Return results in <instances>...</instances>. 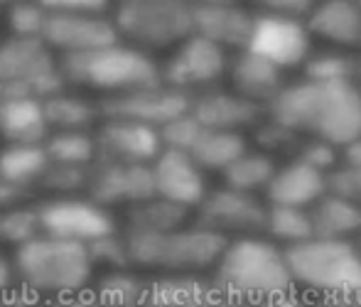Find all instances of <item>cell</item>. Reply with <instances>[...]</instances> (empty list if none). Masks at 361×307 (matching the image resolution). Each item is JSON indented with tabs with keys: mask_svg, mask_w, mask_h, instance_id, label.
Segmentation results:
<instances>
[{
	"mask_svg": "<svg viewBox=\"0 0 361 307\" xmlns=\"http://www.w3.org/2000/svg\"><path fill=\"white\" fill-rule=\"evenodd\" d=\"M266 116L300 138L347 148L359 138L361 86L357 81H286L268 101Z\"/></svg>",
	"mask_w": 361,
	"mask_h": 307,
	"instance_id": "6da1fadb",
	"label": "cell"
},
{
	"mask_svg": "<svg viewBox=\"0 0 361 307\" xmlns=\"http://www.w3.org/2000/svg\"><path fill=\"white\" fill-rule=\"evenodd\" d=\"M209 278L221 293L246 307L295 290L286 248L263 234L228 239L214 268L209 270Z\"/></svg>",
	"mask_w": 361,
	"mask_h": 307,
	"instance_id": "7a4b0ae2",
	"label": "cell"
},
{
	"mask_svg": "<svg viewBox=\"0 0 361 307\" xmlns=\"http://www.w3.org/2000/svg\"><path fill=\"white\" fill-rule=\"evenodd\" d=\"M10 263L15 283L27 288L39 300L86 293L96 273L84 243L64 241L49 234H39L32 241L18 246Z\"/></svg>",
	"mask_w": 361,
	"mask_h": 307,
	"instance_id": "3957f363",
	"label": "cell"
},
{
	"mask_svg": "<svg viewBox=\"0 0 361 307\" xmlns=\"http://www.w3.org/2000/svg\"><path fill=\"white\" fill-rule=\"evenodd\" d=\"M59 64L67 86L84 94L94 91L101 99L162 84L160 61L121 40L84 54L59 57Z\"/></svg>",
	"mask_w": 361,
	"mask_h": 307,
	"instance_id": "277c9868",
	"label": "cell"
},
{
	"mask_svg": "<svg viewBox=\"0 0 361 307\" xmlns=\"http://www.w3.org/2000/svg\"><path fill=\"white\" fill-rule=\"evenodd\" d=\"M130 268L165 273H209L228 239L190 222L172 231L123 229Z\"/></svg>",
	"mask_w": 361,
	"mask_h": 307,
	"instance_id": "5b68a950",
	"label": "cell"
},
{
	"mask_svg": "<svg viewBox=\"0 0 361 307\" xmlns=\"http://www.w3.org/2000/svg\"><path fill=\"white\" fill-rule=\"evenodd\" d=\"M295 288L319 295L361 293V251L349 239L312 236L286 248Z\"/></svg>",
	"mask_w": 361,
	"mask_h": 307,
	"instance_id": "8992f818",
	"label": "cell"
},
{
	"mask_svg": "<svg viewBox=\"0 0 361 307\" xmlns=\"http://www.w3.org/2000/svg\"><path fill=\"white\" fill-rule=\"evenodd\" d=\"M111 20L121 42L152 57L155 52L177 47L195 32L192 5L185 0H118Z\"/></svg>",
	"mask_w": 361,
	"mask_h": 307,
	"instance_id": "52a82bcc",
	"label": "cell"
},
{
	"mask_svg": "<svg viewBox=\"0 0 361 307\" xmlns=\"http://www.w3.org/2000/svg\"><path fill=\"white\" fill-rule=\"evenodd\" d=\"M67 86L59 57L44 40L8 37L0 40V99H39Z\"/></svg>",
	"mask_w": 361,
	"mask_h": 307,
	"instance_id": "ba28073f",
	"label": "cell"
},
{
	"mask_svg": "<svg viewBox=\"0 0 361 307\" xmlns=\"http://www.w3.org/2000/svg\"><path fill=\"white\" fill-rule=\"evenodd\" d=\"M228 59L231 54L226 49L192 32L177 47L170 49L167 59L160 64V79L170 89L195 96L200 91L214 89L219 81L226 79Z\"/></svg>",
	"mask_w": 361,
	"mask_h": 307,
	"instance_id": "9c48e42d",
	"label": "cell"
},
{
	"mask_svg": "<svg viewBox=\"0 0 361 307\" xmlns=\"http://www.w3.org/2000/svg\"><path fill=\"white\" fill-rule=\"evenodd\" d=\"M42 234L74 243H94L118 231V219L111 209L101 207L86 194L72 197H47L37 204Z\"/></svg>",
	"mask_w": 361,
	"mask_h": 307,
	"instance_id": "30bf717a",
	"label": "cell"
},
{
	"mask_svg": "<svg viewBox=\"0 0 361 307\" xmlns=\"http://www.w3.org/2000/svg\"><path fill=\"white\" fill-rule=\"evenodd\" d=\"M192 222L224 239L258 236L266 227V202L258 194H246L231 187H216L195 209Z\"/></svg>",
	"mask_w": 361,
	"mask_h": 307,
	"instance_id": "8fae6325",
	"label": "cell"
},
{
	"mask_svg": "<svg viewBox=\"0 0 361 307\" xmlns=\"http://www.w3.org/2000/svg\"><path fill=\"white\" fill-rule=\"evenodd\" d=\"M243 49L268 59L283 71L300 69L312 52V35L305 18L253 13L251 32Z\"/></svg>",
	"mask_w": 361,
	"mask_h": 307,
	"instance_id": "7c38bea8",
	"label": "cell"
},
{
	"mask_svg": "<svg viewBox=\"0 0 361 307\" xmlns=\"http://www.w3.org/2000/svg\"><path fill=\"white\" fill-rule=\"evenodd\" d=\"M86 197H91L101 207L111 209V212L116 207L128 209L138 202H145V199L155 197L150 165L99 157L89 170Z\"/></svg>",
	"mask_w": 361,
	"mask_h": 307,
	"instance_id": "4fadbf2b",
	"label": "cell"
},
{
	"mask_svg": "<svg viewBox=\"0 0 361 307\" xmlns=\"http://www.w3.org/2000/svg\"><path fill=\"white\" fill-rule=\"evenodd\" d=\"M190 101L192 96L182 94V91L170 89L165 84H155L147 86V89L99 99V114L101 119L133 121L160 131L165 123L187 114L190 111Z\"/></svg>",
	"mask_w": 361,
	"mask_h": 307,
	"instance_id": "5bb4252c",
	"label": "cell"
},
{
	"mask_svg": "<svg viewBox=\"0 0 361 307\" xmlns=\"http://www.w3.org/2000/svg\"><path fill=\"white\" fill-rule=\"evenodd\" d=\"M42 40L57 57H72L118 40L106 13H49Z\"/></svg>",
	"mask_w": 361,
	"mask_h": 307,
	"instance_id": "9a60e30c",
	"label": "cell"
},
{
	"mask_svg": "<svg viewBox=\"0 0 361 307\" xmlns=\"http://www.w3.org/2000/svg\"><path fill=\"white\" fill-rule=\"evenodd\" d=\"M152 184H155V197L167 199L182 209L195 212L200 202L209 192L207 172L192 160L187 152L162 148L157 157L150 162Z\"/></svg>",
	"mask_w": 361,
	"mask_h": 307,
	"instance_id": "2e32d148",
	"label": "cell"
},
{
	"mask_svg": "<svg viewBox=\"0 0 361 307\" xmlns=\"http://www.w3.org/2000/svg\"><path fill=\"white\" fill-rule=\"evenodd\" d=\"M190 114L212 131H233L246 133V136L266 119L263 106L243 99L233 89H221V86L192 96Z\"/></svg>",
	"mask_w": 361,
	"mask_h": 307,
	"instance_id": "e0dca14e",
	"label": "cell"
},
{
	"mask_svg": "<svg viewBox=\"0 0 361 307\" xmlns=\"http://www.w3.org/2000/svg\"><path fill=\"white\" fill-rule=\"evenodd\" d=\"M150 307H246L228 298L207 273H165L147 278Z\"/></svg>",
	"mask_w": 361,
	"mask_h": 307,
	"instance_id": "ac0fdd59",
	"label": "cell"
},
{
	"mask_svg": "<svg viewBox=\"0 0 361 307\" xmlns=\"http://www.w3.org/2000/svg\"><path fill=\"white\" fill-rule=\"evenodd\" d=\"M99 157L118 162H140L150 165L162 150L160 131L143 123L118 121V119H101L94 128Z\"/></svg>",
	"mask_w": 361,
	"mask_h": 307,
	"instance_id": "d6986e66",
	"label": "cell"
},
{
	"mask_svg": "<svg viewBox=\"0 0 361 307\" xmlns=\"http://www.w3.org/2000/svg\"><path fill=\"white\" fill-rule=\"evenodd\" d=\"M312 40H322L327 47L361 54V5L357 0H314L305 15Z\"/></svg>",
	"mask_w": 361,
	"mask_h": 307,
	"instance_id": "ffe728a7",
	"label": "cell"
},
{
	"mask_svg": "<svg viewBox=\"0 0 361 307\" xmlns=\"http://www.w3.org/2000/svg\"><path fill=\"white\" fill-rule=\"evenodd\" d=\"M263 194H266V204L310 209L327 194V175L298 157H290L286 165L276 167Z\"/></svg>",
	"mask_w": 361,
	"mask_h": 307,
	"instance_id": "44dd1931",
	"label": "cell"
},
{
	"mask_svg": "<svg viewBox=\"0 0 361 307\" xmlns=\"http://www.w3.org/2000/svg\"><path fill=\"white\" fill-rule=\"evenodd\" d=\"M253 10L243 3L212 5V8H192V30L209 42L219 44L228 54L246 47L251 32Z\"/></svg>",
	"mask_w": 361,
	"mask_h": 307,
	"instance_id": "7402d4cb",
	"label": "cell"
},
{
	"mask_svg": "<svg viewBox=\"0 0 361 307\" xmlns=\"http://www.w3.org/2000/svg\"><path fill=\"white\" fill-rule=\"evenodd\" d=\"M226 79L236 94L243 99L253 101V104L266 109L268 101L286 86V71L278 69L268 59L258 57V54L248 52V49H238L228 59Z\"/></svg>",
	"mask_w": 361,
	"mask_h": 307,
	"instance_id": "603a6c76",
	"label": "cell"
},
{
	"mask_svg": "<svg viewBox=\"0 0 361 307\" xmlns=\"http://www.w3.org/2000/svg\"><path fill=\"white\" fill-rule=\"evenodd\" d=\"M49 136L39 99H0V138L18 145H39Z\"/></svg>",
	"mask_w": 361,
	"mask_h": 307,
	"instance_id": "cb8c5ba5",
	"label": "cell"
},
{
	"mask_svg": "<svg viewBox=\"0 0 361 307\" xmlns=\"http://www.w3.org/2000/svg\"><path fill=\"white\" fill-rule=\"evenodd\" d=\"M49 133L52 131H94L101 121L99 101L89 99L84 91L64 86L62 91L42 101Z\"/></svg>",
	"mask_w": 361,
	"mask_h": 307,
	"instance_id": "d4e9b609",
	"label": "cell"
},
{
	"mask_svg": "<svg viewBox=\"0 0 361 307\" xmlns=\"http://www.w3.org/2000/svg\"><path fill=\"white\" fill-rule=\"evenodd\" d=\"M310 219H312V236L319 239L354 241L361 231V207L329 192L310 207Z\"/></svg>",
	"mask_w": 361,
	"mask_h": 307,
	"instance_id": "484cf974",
	"label": "cell"
},
{
	"mask_svg": "<svg viewBox=\"0 0 361 307\" xmlns=\"http://www.w3.org/2000/svg\"><path fill=\"white\" fill-rule=\"evenodd\" d=\"M49 167V157L44 145H18V143H5L0 148V180H5L13 187L35 189L42 180V175Z\"/></svg>",
	"mask_w": 361,
	"mask_h": 307,
	"instance_id": "4316f807",
	"label": "cell"
},
{
	"mask_svg": "<svg viewBox=\"0 0 361 307\" xmlns=\"http://www.w3.org/2000/svg\"><path fill=\"white\" fill-rule=\"evenodd\" d=\"M91 298L99 307H150L147 305V278L135 268L104 270L94 280Z\"/></svg>",
	"mask_w": 361,
	"mask_h": 307,
	"instance_id": "83f0119b",
	"label": "cell"
},
{
	"mask_svg": "<svg viewBox=\"0 0 361 307\" xmlns=\"http://www.w3.org/2000/svg\"><path fill=\"white\" fill-rule=\"evenodd\" d=\"M248 148H251V140H248L246 133L202 128L200 138L195 140L187 155L204 172H224Z\"/></svg>",
	"mask_w": 361,
	"mask_h": 307,
	"instance_id": "f1b7e54d",
	"label": "cell"
},
{
	"mask_svg": "<svg viewBox=\"0 0 361 307\" xmlns=\"http://www.w3.org/2000/svg\"><path fill=\"white\" fill-rule=\"evenodd\" d=\"M276 167H278V162L273 155L258 150V148H248L246 152H241V155L221 172L224 187L238 189V192H246V194H261V192H266Z\"/></svg>",
	"mask_w": 361,
	"mask_h": 307,
	"instance_id": "f546056e",
	"label": "cell"
},
{
	"mask_svg": "<svg viewBox=\"0 0 361 307\" xmlns=\"http://www.w3.org/2000/svg\"><path fill=\"white\" fill-rule=\"evenodd\" d=\"M190 222V209H182L160 197H150L126 209V229H135V231H172V229H180Z\"/></svg>",
	"mask_w": 361,
	"mask_h": 307,
	"instance_id": "4dcf8cb0",
	"label": "cell"
},
{
	"mask_svg": "<svg viewBox=\"0 0 361 307\" xmlns=\"http://www.w3.org/2000/svg\"><path fill=\"white\" fill-rule=\"evenodd\" d=\"M49 162L74 167H91L99 160L94 131H52L44 138Z\"/></svg>",
	"mask_w": 361,
	"mask_h": 307,
	"instance_id": "1f68e13d",
	"label": "cell"
},
{
	"mask_svg": "<svg viewBox=\"0 0 361 307\" xmlns=\"http://www.w3.org/2000/svg\"><path fill=\"white\" fill-rule=\"evenodd\" d=\"M263 236H268L271 241L283 246V248L312 239L310 209L266 204V227H263Z\"/></svg>",
	"mask_w": 361,
	"mask_h": 307,
	"instance_id": "d6a6232c",
	"label": "cell"
},
{
	"mask_svg": "<svg viewBox=\"0 0 361 307\" xmlns=\"http://www.w3.org/2000/svg\"><path fill=\"white\" fill-rule=\"evenodd\" d=\"M300 69H302L305 79L310 81H357L359 54L334 47L312 49Z\"/></svg>",
	"mask_w": 361,
	"mask_h": 307,
	"instance_id": "836d02e7",
	"label": "cell"
},
{
	"mask_svg": "<svg viewBox=\"0 0 361 307\" xmlns=\"http://www.w3.org/2000/svg\"><path fill=\"white\" fill-rule=\"evenodd\" d=\"M42 234V224H39L37 204L18 202L10 207L0 209V246L8 243L13 248L32 241Z\"/></svg>",
	"mask_w": 361,
	"mask_h": 307,
	"instance_id": "e575fe53",
	"label": "cell"
},
{
	"mask_svg": "<svg viewBox=\"0 0 361 307\" xmlns=\"http://www.w3.org/2000/svg\"><path fill=\"white\" fill-rule=\"evenodd\" d=\"M47 18L49 13L37 0H20V3L5 8V28H8V35H13V37L42 40Z\"/></svg>",
	"mask_w": 361,
	"mask_h": 307,
	"instance_id": "d590c367",
	"label": "cell"
},
{
	"mask_svg": "<svg viewBox=\"0 0 361 307\" xmlns=\"http://www.w3.org/2000/svg\"><path fill=\"white\" fill-rule=\"evenodd\" d=\"M91 167H74V165H57L49 162L47 172L42 175L37 187L44 189L49 197H72V194L86 192Z\"/></svg>",
	"mask_w": 361,
	"mask_h": 307,
	"instance_id": "8d00e7d4",
	"label": "cell"
},
{
	"mask_svg": "<svg viewBox=\"0 0 361 307\" xmlns=\"http://www.w3.org/2000/svg\"><path fill=\"white\" fill-rule=\"evenodd\" d=\"M248 140L256 143L258 150L273 155V152H295V148L300 145L302 138H300L298 133L290 131V128L281 126V123H276L266 116V119L251 131V138H248Z\"/></svg>",
	"mask_w": 361,
	"mask_h": 307,
	"instance_id": "74e56055",
	"label": "cell"
},
{
	"mask_svg": "<svg viewBox=\"0 0 361 307\" xmlns=\"http://www.w3.org/2000/svg\"><path fill=\"white\" fill-rule=\"evenodd\" d=\"M86 248H89V255H91V260H94V268H104V270L130 268L128 251H126V239L121 229L116 234H109V236L89 243Z\"/></svg>",
	"mask_w": 361,
	"mask_h": 307,
	"instance_id": "f35d334b",
	"label": "cell"
},
{
	"mask_svg": "<svg viewBox=\"0 0 361 307\" xmlns=\"http://www.w3.org/2000/svg\"><path fill=\"white\" fill-rule=\"evenodd\" d=\"M202 123L195 119V116L187 111V114L177 116L170 123L160 128V140L162 148H172V150H182V152H190V148L195 145V140L200 138L202 133Z\"/></svg>",
	"mask_w": 361,
	"mask_h": 307,
	"instance_id": "ab89813d",
	"label": "cell"
},
{
	"mask_svg": "<svg viewBox=\"0 0 361 307\" xmlns=\"http://www.w3.org/2000/svg\"><path fill=\"white\" fill-rule=\"evenodd\" d=\"M293 157L307 162L310 167L324 172V175H327L329 170H334V167L339 165V160H342L339 148L329 145V143H324V140H317V138H302L300 145L295 148Z\"/></svg>",
	"mask_w": 361,
	"mask_h": 307,
	"instance_id": "60d3db41",
	"label": "cell"
},
{
	"mask_svg": "<svg viewBox=\"0 0 361 307\" xmlns=\"http://www.w3.org/2000/svg\"><path fill=\"white\" fill-rule=\"evenodd\" d=\"M327 192L361 207V167L342 162L327 172Z\"/></svg>",
	"mask_w": 361,
	"mask_h": 307,
	"instance_id": "b9f144b4",
	"label": "cell"
},
{
	"mask_svg": "<svg viewBox=\"0 0 361 307\" xmlns=\"http://www.w3.org/2000/svg\"><path fill=\"white\" fill-rule=\"evenodd\" d=\"M314 0H248L253 13L268 15H290V18H305Z\"/></svg>",
	"mask_w": 361,
	"mask_h": 307,
	"instance_id": "7bdbcfd3",
	"label": "cell"
},
{
	"mask_svg": "<svg viewBox=\"0 0 361 307\" xmlns=\"http://www.w3.org/2000/svg\"><path fill=\"white\" fill-rule=\"evenodd\" d=\"M47 13H106L111 0H37Z\"/></svg>",
	"mask_w": 361,
	"mask_h": 307,
	"instance_id": "ee69618b",
	"label": "cell"
},
{
	"mask_svg": "<svg viewBox=\"0 0 361 307\" xmlns=\"http://www.w3.org/2000/svg\"><path fill=\"white\" fill-rule=\"evenodd\" d=\"M39 303L42 300L35 293H30L27 288H23L20 283H13L0 293V307H37Z\"/></svg>",
	"mask_w": 361,
	"mask_h": 307,
	"instance_id": "f6af8a7d",
	"label": "cell"
},
{
	"mask_svg": "<svg viewBox=\"0 0 361 307\" xmlns=\"http://www.w3.org/2000/svg\"><path fill=\"white\" fill-rule=\"evenodd\" d=\"M307 307H361V293L319 295V298L310 300Z\"/></svg>",
	"mask_w": 361,
	"mask_h": 307,
	"instance_id": "bcb514c9",
	"label": "cell"
},
{
	"mask_svg": "<svg viewBox=\"0 0 361 307\" xmlns=\"http://www.w3.org/2000/svg\"><path fill=\"white\" fill-rule=\"evenodd\" d=\"M37 307H99V305L91 298V293H79V295H64V298L42 300Z\"/></svg>",
	"mask_w": 361,
	"mask_h": 307,
	"instance_id": "7dc6e473",
	"label": "cell"
},
{
	"mask_svg": "<svg viewBox=\"0 0 361 307\" xmlns=\"http://www.w3.org/2000/svg\"><path fill=\"white\" fill-rule=\"evenodd\" d=\"M25 199V192L18 187H13V184H8L5 180H0V209L10 207V204H18Z\"/></svg>",
	"mask_w": 361,
	"mask_h": 307,
	"instance_id": "c3c4849f",
	"label": "cell"
},
{
	"mask_svg": "<svg viewBox=\"0 0 361 307\" xmlns=\"http://www.w3.org/2000/svg\"><path fill=\"white\" fill-rule=\"evenodd\" d=\"M253 307H307L302 298H298L295 293L281 295V298H271V300H263V303L253 305Z\"/></svg>",
	"mask_w": 361,
	"mask_h": 307,
	"instance_id": "681fc988",
	"label": "cell"
},
{
	"mask_svg": "<svg viewBox=\"0 0 361 307\" xmlns=\"http://www.w3.org/2000/svg\"><path fill=\"white\" fill-rule=\"evenodd\" d=\"M13 283H15L13 263H10V258H5V255L0 253V293H3L5 288H10Z\"/></svg>",
	"mask_w": 361,
	"mask_h": 307,
	"instance_id": "f907efd6",
	"label": "cell"
},
{
	"mask_svg": "<svg viewBox=\"0 0 361 307\" xmlns=\"http://www.w3.org/2000/svg\"><path fill=\"white\" fill-rule=\"evenodd\" d=\"M342 162L361 167V138H357L354 143H349L347 148H342Z\"/></svg>",
	"mask_w": 361,
	"mask_h": 307,
	"instance_id": "816d5d0a",
	"label": "cell"
},
{
	"mask_svg": "<svg viewBox=\"0 0 361 307\" xmlns=\"http://www.w3.org/2000/svg\"><path fill=\"white\" fill-rule=\"evenodd\" d=\"M192 8H212V5H228V3H241V0H185Z\"/></svg>",
	"mask_w": 361,
	"mask_h": 307,
	"instance_id": "f5cc1de1",
	"label": "cell"
},
{
	"mask_svg": "<svg viewBox=\"0 0 361 307\" xmlns=\"http://www.w3.org/2000/svg\"><path fill=\"white\" fill-rule=\"evenodd\" d=\"M20 3V0H0V8H10V5Z\"/></svg>",
	"mask_w": 361,
	"mask_h": 307,
	"instance_id": "db71d44e",
	"label": "cell"
},
{
	"mask_svg": "<svg viewBox=\"0 0 361 307\" xmlns=\"http://www.w3.org/2000/svg\"><path fill=\"white\" fill-rule=\"evenodd\" d=\"M357 84L361 86V54H359V71H357Z\"/></svg>",
	"mask_w": 361,
	"mask_h": 307,
	"instance_id": "11a10c76",
	"label": "cell"
},
{
	"mask_svg": "<svg viewBox=\"0 0 361 307\" xmlns=\"http://www.w3.org/2000/svg\"><path fill=\"white\" fill-rule=\"evenodd\" d=\"M354 243H357V246H359V251H361V231H359V236L354 239Z\"/></svg>",
	"mask_w": 361,
	"mask_h": 307,
	"instance_id": "9f6ffc18",
	"label": "cell"
},
{
	"mask_svg": "<svg viewBox=\"0 0 361 307\" xmlns=\"http://www.w3.org/2000/svg\"><path fill=\"white\" fill-rule=\"evenodd\" d=\"M359 138H361V121H359Z\"/></svg>",
	"mask_w": 361,
	"mask_h": 307,
	"instance_id": "6f0895ef",
	"label": "cell"
},
{
	"mask_svg": "<svg viewBox=\"0 0 361 307\" xmlns=\"http://www.w3.org/2000/svg\"><path fill=\"white\" fill-rule=\"evenodd\" d=\"M357 3H359V5H361V0H357Z\"/></svg>",
	"mask_w": 361,
	"mask_h": 307,
	"instance_id": "680465c9",
	"label": "cell"
}]
</instances>
